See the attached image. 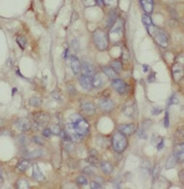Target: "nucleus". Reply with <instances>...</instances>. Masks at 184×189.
Instances as JSON below:
<instances>
[{"instance_id": "7ed1b4c3", "label": "nucleus", "mask_w": 184, "mask_h": 189, "mask_svg": "<svg viewBox=\"0 0 184 189\" xmlns=\"http://www.w3.org/2000/svg\"><path fill=\"white\" fill-rule=\"evenodd\" d=\"M112 146H113L114 150L117 152H124L128 146V141L126 135L120 132L115 133L113 138H112Z\"/></svg>"}, {"instance_id": "6e6552de", "label": "nucleus", "mask_w": 184, "mask_h": 189, "mask_svg": "<svg viewBox=\"0 0 184 189\" xmlns=\"http://www.w3.org/2000/svg\"><path fill=\"white\" fill-rule=\"evenodd\" d=\"M106 76L104 75L103 72H98L96 76L92 78V86L93 88H101L106 83Z\"/></svg>"}, {"instance_id": "7c9ffc66", "label": "nucleus", "mask_w": 184, "mask_h": 189, "mask_svg": "<svg viewBox=\"0 0 184 189\" xmlns=\"http://www.w3.org/2000/svg\"><path fill=\"white\" fill-rule=\"evenodd\" d=\"M76 183L78 185H87L88 184V178L84 176V175H79L77 178H76Z\"/></svg>"}, {"instance_id": "0eeeda50", "label": "nucleus", "mask_w": 184, "mask_h": 189, "mask_svg": "<svg viewBox=\"0 0 184 189\" xmlns=\"http://www.w3.org/2000/svg\"><path fill=\"white\" fill-rule=\"evenodd\" d=\"M34 120L37 124H39L41 128H42L43 125H46L50 120V117L49 115L47 114V112H43V111H40V112H37V114L34 115Z\"/></svg>"}, {"instance_id": "393cba45", "label": "nucleus", "mask_w": 184, "mask_h": 189, "mask_svg": "<svg viewBox=\"0 0 184 189\" xmlns=\"http://www.w3.org/2000/svg\"><path fill=\"white\" fill-rule=\"evenodd\" d=\"M43 153H45V151H43L42 149H35V150L29 151V152L26 155V157H28V158H38V157H41V156H43Z\"/></svg>"}, {"instance_id": "f03ea898", "label": "nucleus", "mask_w": 184, "mask_h": 189, "mask_svg": "<svg viewBox=\"0 0 184 189\" xmlns=\"http://www.w3.org/2000/svg\"><path fill=\"white\" fill-rule=\"evenodd\" d=\"M93 41L100 51H105L108 48V36L102 29H96L93 32Z\"/></svg>"}, {"instance_id": "cd10ccee", "label": "nucleus", "mask_w": 184, "mask_h": 189, "mask_svg": "<svg viewBox=\"0 0 184 189\" xmlns=\"http://www.w3.org/2000/svg\"><path fill=\"white\" fill-rule=\"evenodd\" d=\"M176 157H174L173 155L172 156H170L168 158V160H167V163H166V169H171V168H174V165H176Z\"/></svg>"}, {"instance_id": "aec40b11", "label": "nucleus", "mask_w": 184, "mask_h": 189, "mask_svg": "<svg viewBox=\"0 0 184 189\" xmlns=\"http://www.w3.org/2000/svg\"><path fill=\"white\" fill-rule=\"evenodd\" d=\"M33 177L36 179V181H38V182H41L45 179V175L41 171H40V169L38 168V165L37 164H34V172H33Z\"/></svg>"}, {"instance_id": "2f4dec72", "label": "nucleus", "mask_w": 184, "mask_h": 189, "mask_svg": "<svg viewBox=\"0 0 184 189\" xmlns=\"http://www.w3.org/2000/svg\"><path fill=\"white\" fill-rule=\"evenodd\" d=\"M50 131H51V133L52 134H54V135H60V133H61V128H60V125H57V124H53L51 128H50Z\"/></svg>"}, {"instance_id": "ddd939ff", "label": "nucleus", "mask_w": 184, "mask_h": 189, "mask_svg": "<svg viewBox=\"0 0 184 189\" xmlns=\"http://www.w3.org/2000/svg\"><path fill=\"white\" fill-rule=\"evenodd\" d=\"M140 4L145 14H151L154 10V1L153 0H140Z\"/></svg>"}, {"instance_id": "6ab92c4d", "label": "nucleus", "mask_w": 184, "mask_h": 189, "mask_svg": "<svg viewBox=\"0 0 184 189\" xmlns=\"http://www.w3.org/2000/svg\"><path fill=\"white\" fill-rule=\"evenodd\" d=\"M81 72H82V75L92 76L93 75V72H94V67H93L91 64L87 63V62H82Z\"/></svg>"}, {"instance_id": "5701e85b", "label": "nucleus", "mask_w": 184, "mask_h": 189, "mask_svg": "<svg viewBox=\"0 0 184 189\" xmlns=\"http://www.w3.org/2000/svg\"><path fill=\"white\" fill-rule=\"evenodd\" d=\"M100 167H101V170L105 174H110L113 172V165L110 162H102V163L100 164Z\"/></svg>"}, {"instance_id": "f704fd0d", "label": "nucleus", "mask_w": 184, "mask_h": 189, "mask_svg": "<svg viewBox=\"0 0 184 189\" xmlns=\"http://www.w3.org/2000/svg\"><path fill=\"white\" fill-rule=\"evenodd\" d=\"M159 172H160V165H159V164H157L155 168H154V170H153V178H154V181L158 177Z\"/></svg>"}, {"instance_id": "412c9836", "label": "nucleus", "mask_w": 184, "mask_h": 189, "mask_svg": "<svg viewBox=\"0 0 184 189\" xmlns=\"http://www.w3.org/2000/svg\"><path fill=\"white\" fill-rule=\"evenodd\" d=\"M116 21H117L116 12L114 10L110 11V13H108V18H107V27H108V28H112L114 24L116 23Z\"/></svg>"}, {"instance_id": "423d86ee", "label": "nucleus", "mask_w": 184, "mask_h": 189, "mask_svg": "<svg viewBox=\"0 0 184 189\" xmlns=\"http://www.w3.org/2000/svg\"><path fill=\"white\" fill-rule=\"evenodd\" d=\"M14 125L21 132H27V131H29L32 129V123L26 118H20V119H18L14 122Z\"/></svg>"}, {"instance_id": "20e7f679", "label": "nucleus", "mask_w": 184, "mask_h": 189, "mask_svg": "<svg viewBox=\"0 0 184 189\" xmlns=\"http://www.w3.org/2000/svg\"><path fill=\"white\" fill-rule=\"evenodd\" d=\"M152 36L155 38L156 42L158 43V46H161V48H167V46H168L169 38H168V35H167L163 30L154 27L153 32H152Z\"/></svg>"}, {"instance_id": "1a4fd4ad", "label": "nucleus", "mask_w": 184, "mask_h": 189, "mask_svg": "<svg viewBox=\"0 0 184 189\" xmlns=\"http://www.w3.org/2000/svg\"><path fill=\"white\" fill-rule=\"evenodd\" d=\"M99 107L102 109L103 111H112L115 108V103L110 98H101L99 100Z\"/></svg>"}, {"instance_id": "864d4df0", "label": "nucleus", "mask_w": 184, "mask_h": 189, "mask_svg": "<svg viewBox=\"0 0 184 189\" xmlns=\"http://www.w3.org/2000/svg\"><path fill=\"white\" fill-rule=\"evenodd\" d=\"M156 146H157V149H158V150H161V149H163V139H160V143H159V144H157Z\"/></svg>"}, {"instance_id": "c9c22d12", "label": "nucleus", "mask_w": 184, "mask_h": 189, "mask_svg": "<svg viewBox=\"0 0 184 189\" xmlns=\"http://www.w3.org/2000/svg\"><path fill=\"white\" fill-rule=\"evenodd\" d=\"M64 145H65V149L67 150V151H73L74 148H73V144H71V141H64Z\"/></svg>"}, {"instance_id": "9b49d317", "label": "nucleus", "mask_w": 184, "mask_h": 189, "mask_svg": "<svg viewBox=\"0 0 184 189\" xmlns=\"http://www.w3.org/2000/svg\"><path fill=\"white\" fill-rule=\"evenodd\" d=\"M118 131L125 135H132L135 132V125L133 123H128V124H120L118 126Z\"/></svg>"}, {"instance_id": "de8ad7c7", "label": "nucleus", "mask_w": 184, "mask_h": 189, "mask_svg": "<svg viewBox=\"0 0 184 189\" xmlns=\"http://www.w3.org/2000/svg\"><path fill=\"white\" fill-rule=\"evenodd\" d=\"M101 187H102V185H101L100 183H96V181H94V182H92L91 188H93V189H99V188H101Z\"/></svg>"}, {"instance_id": "ea45409f", "label": "nucleus", "mask_w": 184, "mask_h": 189, "mask_svg": "<svg viewBox=\"0 0 184 189\" xmlns=\"http://www.w3.org/2000/svg\"><path fill=\"white\" fill-rule=\"evenodd\" d=\"M84 172L87 173L88 175H92L93 173H94V169L91 168V167H87V168L84 169Z\"/></svg>"}, {"instance_id": "a18cd8bd", "label": "nucleus", "mask_w": 184, "mask_h": 189, "mask_svg": "<svg viewBox=\"0 0 184 189\" xmlns=\"http://www.w3.org/2000/svg\"><path fill=\"white\" fill-rule=\"evenodd\" d=\"M71 46L74 48L75 51L79 50V42H78L77 40H73V42H71Z\"/></svg>"}, {"instance_id": "dca6fc26", "label": "nucleus", "mask_w": 184, "mask_h": 189, "mask_svg": "<svg viewBox=\"0 0 184 189\" xmlns=\"http://www.w3.org/2000/svg\"><path fill=\"white\" fill-rule=\"evenodd\" d=\"M173 156L176 157V160L178 162H183L184 160V149H183V143L178 144L177 146L174 147Z\"/></svg>"}, {"instance_id": "79ce46f5", "label": "nucleus", "mask_w": 184, "mask_h": 189, "mask_svg": "<svg viewBox=\"0 0 184 189\" xmlns=\"http://www.w3.org/2000/svg\"><path fill=\"white\" fill-rule=\"evenodd\" d=\"M163 125H165L166 128L169 126V115H168L167 111H166V115H165V119H163Z\"/></svg>"}, {"instance_id": "9d476101", "label": "nucleus", "mask_w": 184, "mask_h": 189, "mask_svg": "<svg viewBox=\"0 0 184 189\" xmlns=\"http://www.w3.org/2000/svg\"><path fill=\"white\" fill-rule=\"evenodd\" d=\"M79 83L82 86L84 90L90 91L93 88L92 86V77L91 76H87V75H81L79 78Z\"/></svg>"}, {"instance_id": "0e129e2a", "label": "nucleus", "mask_w": 184, "mask_h": 189, "mask_svg": "<svg viewBox=\"0 0 184 189\" xmlns=\"http://www.w3.org/2000/svg\"><path fill=\"white\" fill-rule=\"evenodd\" d=\"M1 123H2V120H1V119H0V125H1Z\"/></svg>"}, {"instance_id": "5fc2aeb1", "label": "nucleus", "mask_w": 184, "mask_h": 189, "mask_svg": "<svg viewBox=\"0 0 184 189\" xmlns=\"http://www.w3.org/2000/svg\"><path fill=\"white\" fill-rule=\"evenodd\" d=\"M178 135L180 136L181 138H183V129H179V131H178Z\"/></svg>"}, {"instance_id": "052dcab7", "label": "nucleus", "mask_w": 184, "mask_h": 189, "mask_svg": "<svg viewBox=\"0 0 184 189\" xmlns=\"http://www.w3.org/2000/svg\"><path fill=\"white\" fill-rule=\"evenodd\" d=\"M143 68H144V69H143L144 72H146L147 70H149V66H146V65H143Z\"/></svg>"}, {"instance_id": "bf43d9fd", "label": "nucleus", "mask_w": 184, "mask_h": 189, "mask_svg": "<svg viewBox=\"0 0 184 189\" xmlns=\"http://www.w3.org/2000/svg\"><path fill=\"white\" fill-rule=\"evenodd\" d=\"M96 4H99V6H102L103 4V0H96Z\"/></svg>"}, {"instance_id": "bb28decb", "label": "nucleus", "mask_w": 184, "mask_h": 189, "mask_svg": "<svg viewBox=\"0 0 184 189\" xmlns=\"http://www.w3.org/2000/svg\"><path fill=\"white\" fill-rule=\"evenodd\" d=\"M112 68H113L114 70L118 74V72H120L122 70V64H121L120 61H113L112 62Z\"/></svg>"}, {"instance_id": "f3484780", "label": "nucleus", "mask_w": 184, "mask_h": 189, "mask_svg": "<svg viewBox=\"0 0 184 189\" xmlns=\"http://www.w3.org/2000/svg\"><path fill=\"white\" fill-rule=\"evenodd\" d=\"M71 69H73V72H74L75 75H78L79 72H81V64H80V61H79L76 56L71 57Z\"/></svg>"}, {"instance_id": "473e14b6", "label": "nucleus", "mask_w": 184, "mask_h": 189, "mask_svg": "<svg viewBox=\"0 0 184 189\" xmlns=\"http://www.w3.org/2000/svg\"><path fill=\"white\" fill-rule=\"evenodd\" d=\"M16 42H18V44L21 46V49H23V50L26 48V39H25L24 37H18L16 38Z\"/></svg>"}, {"instance_id": "13d9d810", "label": "nucleus", "mask_w": 184, "mask_h": 189, "mask_svg": "<svg viewBox=\"0 0 184 189\" xmlns=\"http://www.w3.org/2000/svg\"><path fill=\"white\" fill-rule=\"evenodd\" d=\"M4 182V176H2V172H1V169H0V183Z\"/></svg>"}, {"instance_id": "603ef678", "label": "nucleus", "mask_w": 184, "mask_h": 189, "mask_svg": "<svg viewBox=\"0 0 184 189\" xmlns=\"http://www.w3.org/2000/svg\"><path fill=\"white\" fill-rule=\"evenodd\" d=\"M67 91L69 92V94H73V95L75 94V89H74V86H67Z\"/></svg>"}, {"instance_id": "e2e57ef3", "label": "nucleus", "mask_w": 184, "mask_h": 189, "mask_svg": "<svg viewBox=\"0 0 184 189\" xmlns=\"http://www.w3.org/2000/svg\"><path fill=\"white\" fill-rule=\"evenodd\" d=\"M7 65H8V66H10V65H11V60H8V63H7Z\"/></svg>"}, {"instance_id": "c03bdc74", "label": "nucleus", "mask_w": 184, "mask_h": 189, "mask_svg": "<svg viewBox=\"0 0 184 189\" xmlns=\"http://www.w3.org/2000/svg\"><path fill=\"white\" fill-rule=\"evenodd\" d=\"M169 12H170L171 18H178V13L176 12V10H174V9H172V8H169Z\"/></svg>"}, {"instance_id": "f8f14e48", "label": "nucleus", "mask_w": 184, "mask_h": 189, "mask_svg": "<svg viewBox=\"0 0 184 189\" xmlns=\"http://www.w3.org/2000/svg\"><path fill=\"white\" fill-rule=\"evenodd\" d=\"M172 75H173L176 81H179L183 76V65L180 63H176L172 66Z\"/></svg>"}, {"instance_id": "37998d69", "label": "nucleus", "mask_w": 184, "mask_h": 189, "mask_svg": "<svg viewBox=\"0 0 184 189\" xmlns=\"http://www.w3.org/2000/svg\"><path fill=\"white\" fill-rule=\"evenodd\" d=\"M18 142H20L22 145H26L28 141H27V137H26V136L22 135V136H20V138H18Z\"/></svg>"}, {"instance_id": "b1692460", "label": "nucleus", "mask_w": 184, "mask_h": 189, "mask_svg": "<svg viewBox=\"0 0 184 189\" xmlns=\"http://www.w3.org/2000/svg\"><path fill=\"white\" fill-rule=\"evenodd\" d=\"M141 171L144 177L149 174V172H151V164H149V161H144V162H143V164H142V167H141Z\"/></svg>"}, {"instance_id": "09e8293b", "label": "nucleus", "mask_w": 184, "mask_h": 189, "mask_svg": "<svg viewBox=\"0 0 184 189\" xmlns=\"http://www.w3.org/2000/svg\"><path fill=\"white\" fill-rule=\"evenodd\" d=\"M172 103H178V100H177V95L176 94H173L172 96L170 97V100H169V105H171Z\"/></svg>"}, {"instance_id": "8fccbe9b", "label": "nucleus", "mask_w": 184, "mask_h": 189, "mask_svg": "<svg viewBox=\"0 0 184 189\" xmlns=\"http://www.w3.org/2000/svg\"><path fill=\"white\" fill-rule=\"evenodd\" d=\"M161 111H163V109H161V108H154V109H153V111H152V114L154 115V116H156V115H159Z\"/></svg>"}, {"instance_id": "4c0bfd02", "label": "nucleus", "mask_w": 184, "mask_h": 189, "mask_svg": "<svg viewBox=\"0 0 184 189\" xmlns=\"http://www.w3.org/2000/svg\"><path fill=\"white\" fill-rule=\"evenodd\" d=\"M51 95H52V97H53V98H55V100H61V98H62V96H61V93L59 92L57 90L53 91V92L51 93Z\"/></svg>"}, {"instance_id": "4d7b16f0", "label": "nucleus", "mask_w": 184, "mask_h": 189, "mask_svg": "<svg viewBox=\"0 0 184 189\" xmlns=\"http://www.w3.org/2000/svg\"><path fill=\"white\" fill-rule=\"evenodd\" d=\"M154 76H155V74H154V72H153L152 75L149 76V82H153V81H154V80H155V79H154Z\"/></svg>"}, {"instance_id": "49530a36", "label": "nucleus", "mask_w": 184, "mask_h": 189, "mask_svg": "<svg viewBox=\"0 0 184 189\" xmlns=\"http://www.w3.org/2000/svg\"><path fill=\"white\" fill-rule=\"evenodd\" d=\"M42 135L45 136V137H49V136L51 135V131H50V129H43Z\"/></svg>"}, {"instance_id": "72a5a7b5", "label": "nucleus", "mask_w": 184, "mask_h": 189, "mask_svg": "<svg viewBox=\"0 0 184 189\" xmlns=\"http://www.w3.org/2000/svg\"><path fill=\"white\" fill-rule=\"evenodd\" d=\"M138 136L140 137V138H143V139H146L147 138V134H146V130L143 126L142 128L139 129L138 131Z\"/></svg>"}, {"instance_id": "4be33fe9", "label": "nucleus", "mask_w": 184, "mask_h": 189, "mask_svg": "<svg viewBox=\"0 0 184 189\" xmlns=\"http://www.w3.org/2000/svg\"><path fill=\"white\" fill-rule=\"evenodd\" d=\"M103 72H104V74L106 75L107 78L112 79V80L117 78V72H115L112 67H104L103 68Z\"/></svg>"}, {"instance_id": "a19ab883", "label": "nucleus", "mask_w": 184, "mask_h": 189, "mask_svg": "<svg viewBox=\"0 0 184 189\" xmlns=\"http://www.w3.org/2000/svg\"><path fill=\"white\" fill-rule=\"evenodd\" d=\"M103 2L105 4H107V6H110V7H113V6L116 4L117 0H103Z\"/></svg>"}, {"instance_id": "3c124183", "label": "nucleus", "mask_w": 184, "mask_h": 189, "mask_svg": "<svg viewBox=\"0 0 184 189\" xmlns=\"http://www.w3.org/2000/svg\"><path fill=\"white\" fill-rule=\"evenodd\" d=\"M89 156H93V157H96L98 156V151L96 149H91L89 151Z\"/></svg>"}, {"instance_id": "e433bc0d", "label": "nucleus", "mask_w": 184, "mask_h": 189, "mask_svg": "<svg viewBox=\"0 0 184 189\" xmlns=\"http://www.w3.org/2000/svg\"><path fill=\"white\" fill-rule=\"evenodd\" d=\"M82 4H84L85 7L89 8V7H93V6H96V0H82Z\"/></svg>"}, {"instance_id": "c85d7f7f", "label": "nucleus", "mask_w": 184, "mask_h": 189, "mask_svg": "<svg viewBox=\"0 0 184 189\" xmlns=\"http://www.w3.org/2000/svg\"><path fill=\"white\" fill-rule=\"evenodd\" d=\"M29 104L34 106V107H39L40 105H41V98H39L37 96H34L32 97L30 100H29Z\"/></svg>"}, {"instance_id": "a211bd4d", "label": "nucleus", "mask_w": 184, "mask_h": 189, "mask_svg": "<svg viewBox=\"0 0 184 189\" xmlns=\"http://www.w3.org/2000/svg\"><path fill=\"white\" fill-rule=\"evenodd\" d=\"M142 23H143V25L145 26L146 29L149 30V32L152 35L153 32V29H154V27L155 26L153 25V22H152V18H149V14H144L143 16H142Z\"/></svg>"}, {"instance_id": "2eb2a0df", "label": "nucleus", "mask_w": 184, "mask_h": 189, "mask_svg": "<svg viewBox=\"0 0 184 189\" xmlns=\"http://www.w3.org/2000/svg\"><path fill=\"white\" fill-rule=\"evenodd\" d=\"M81 110L82 112H85V114L89 115V116H92V115L96 112V106L91 102H82Z\"/></svg>"}, {"instance_id": "f257e3e1", "label": "nucleus", "mask_w": 184, "mask_h": 189, "mask_svg": "<svg viewBox=\"0 0 184 189\" xmlns=\"http://www.w3.org/2000/svg\"><path fill=\"white\" fill-rule=\"evenodd\" d=\"M65 133L67 134L71 141L80 142L89 133V124L85 119L80 116H74L71 122H68L65 126Z\"/></svg>"}, {"instance_id": "a878e982", "label": "nucleus", "mask_w": 184, "mask_h": 189, "mask_svg": "<svg viewBox=\"0 0 184 189\" xmlns=\"http://www.w3.org/2000/svg\"><path fill=\"white\" fill-rule=\"evenodd\" d=\"M29 168V162L27 160H23L21 161L20 163L18 164V167H16V169H18L20 172H24L26 171L27 169Z\"/></svg>"}, {"instance_id": "4468645a", "label": "nucleus", "mask_w": 184, "mask_h": 189, "mask_svg": "<svg viewBox=\"0 0 184 189\" xmlns=\"http://www.w3.org/2000/svg\"><path fill=\"white\" fill-rule=\"evenodd\" d=\"M124 114L129 118H133L137 114V108H135V105L133 103H127L124 106Z\"/></svg>"}, {"instance_id": "c756f323", "label": "nucleus", "mask_w": 184, "mask_h": 189, "mask_svg": "<svg viewBox=\"0 0 184 189\" xmlns=\"http://www.w3.org/2000/svg\"><path fill=\"white\" fill-rule=\"evenodd\" d=\"M86 160H87V162H88L89 164H91V167H96V165L99 164V160H98V158L93 157V156H89Z\"/></svg>"}, {"instance_id": "58836bf2", "label": "nucleus", "mask_w": 184, "mask_h": 189, "mask_svg": "<svg viewBox=\"0 0 184 189\" xmlns=\"http://www.w3.org/2000/svg\"><path fill=\"white\" fill-rule=\"evenodd\" d=\"M33 141H34V143L38 144V145H43V139H41L39 136H34Z\"/></svg>"}, {"instance_id": "6e6d98bb", "label": "nucleus", "mask_w": 184, "mask_h": 189, "mask_svg": "<svg viewBox=\"0 0 184 189\" xmlns=\"http://www.w3.org/2000/svg\"><path fill=\"white\" fill-rule=\"evenodd\" d=\"M77 18H78V14H77V13H76V12H75L74 14H73V18H71V23H73V22L76 21Z\"/></svg>"}, {"instance_id": "680f3d73", "label": "nucleus", "mask_w": 184, "mask_h": 189, "mask_svg": "<svg viewBox=\"0 0 184 189\" xmlns=\"http://www.w3.org/2000/svg\"><path fill=\"white\" fill-rule=\"evenodd\" d=\"M180 179H181V182H183V171L180 172Z\"/></svg>"}, {"instance_id": "39448f33", "label": "nucleus", "mask_w": 184, "mask_h": 189, "mask_svg": "<svg viewBox=\"0 0 184 189\" xmlns=\"http://www.w3.org/2000/svg\"><path fill=\"white\" fill-rule=\"evenodd\" d=\"M112 88L114 90H116L117 92L119 93V94H126L128 92V89H129V86L124 80H121V79H113L112 80Z\"/></svg>"}]
</instances>
